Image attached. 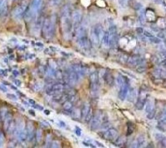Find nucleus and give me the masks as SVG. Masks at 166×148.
<instances>
[{"label":"nucleus","mask_w":166,"mask_h":148,"mask_svg":"<svg viewBox=\"0 0 166 148\" xmlns=\"http://www.w3.org/2000/svg\"><path fill=\"white\" fill-rule=\"evenodd\" d=\"M42 35L46 39H52L55 35V18L54 17H47L43 20L42 27Z\"/></svg>","instance_id":"obj_1"},{"label":"nucleus","mask_w":166,"mask_h":148,"mask_svg":"<svg viewBox=\"0 0 166 148\" xmlns=\"http://www.w3.org/2000/svg\"><path fill=\"white\" fill-rule=\"evenodd\" d=\"M107 116L102 111L98 110L93 114V117L90 122L91 130L92 131H97V129L100 128V125L107 122Z\"/></svg>","instance_id":"obj_2"},{"label":"nucleus","mask_w":166,"mask_h":148,"mask_svg":"<svg viewBox=\"0 0 166 148\" xmlns=\"http://www.w3.org/2000/svg\"><path fill=\"white\" fill-rule=\"evenodd\" d=\"M109 32V45L111 48L116 47L119 44V37L117 33V27L115 25H111L108 29Z\"/></svg>","instance_id":"obj_3"},{"label":"nucleus","mask_w":166,"mask_h":148,"mask_svg":"<svg viewBox=\"0 0 166 148\" xmlns=\"http://www.w3.org/2000/svg\"><path fill=\"white\" fill-rule=\"evenodd\" d=\"M98 135L102 139L109 141H114L119 137L118 131L115 128H109L108 129H106L105 131L100 132H98Z\"/></svg>","instance_id":"obj_4"},{"label":"nucleus","mask_w":166,"mask_h":148,"mask_svg":"<svg viewBox=\"0 0 166 148\" xmlns=\"http://www.w3.org/2000/svg\"><path fill=\"white\" fill-rule=\"evenodd\" d=\"M65 90V85L62 83H52L46 88V93L48 95L53 96L57 93H62Z\"/></svg>","instance_id":"obj_5"},{"label":"nucleus","mask_w":166,"mask_h":148,"mask_svg":"<svg viewBox=\"0 0 166 148\" xmlns=\"http://www.w3.org/2000/svg\"><path fill=\"white\" fill-rule=\"evenodd\" d=\"M28 4L24 3V4H21L20 6L15 7L14 10L13 11V17L15 18V19H17V20H20L22 19L23 16H24V13L27 8H28Z\"/></svg>","instance_id":"obj_6"},{"label":"nucleus","mask_w":166,"mask_h":148,"mask_svg":"<svg viewBox=\"0 0 166 148\" xmlns=\"http://www.w3.org/2000/svg\"><path fill=\"white\" fill-rule=\"evenodd\" d=\"M145 62V60L142 59L139 55H131L128 56V59H127V65H129V66H136L140 65V64H143Z\"/></svg>","instance_id":"obj_7"},{"label":"nucleus","mask_w":166,"mask_h":148,"mask_svg":"<svg viewBox=\"0 0 166 148\" xmlns=\"http://www.w3.org/2000/svg\"><path fill=\"white\" fill-rule=\"evenodd\" d=\"M76 44L78 45L80 48L83 49V50H88V49H90L91 42L90 39L87 37V36H85V37L77 38Z\"/></svg>","instance_id":"obj_8"},{"label":"nucleus","mask_w":166,"mask_h":148,"mask_svg":"<svg viewBox=\"0 0 166 148\" xmlns=\"http://www.w3.org/2000/svg\"><path fill=\"white\" fill-rule=\"evenodd\" d=\"M72 24L75 28H77L80 22L82 20V13L80 10L73 11L72 13Z\"/></svg>","instance_id":"obj_9"},{"label":"nucleus","mask_w":166,"mask_h":148,"mask_svg":"<svg viewBox=\"0 0 166 148\" xmlns=\"http://www.w3.org/2000/svg\"><path fill=\"white\" fill-rule=\"evenodd\" d=\"M90 41L91 42V44L95 46H97L100 44V39L99 35L97 33V30L95 29V28H91V34H90Z\"/></svg>","instance_id":"obj_10"},{"label":"nucleus","mask_w":166,"mask_h":148,"mask_svg":"<svg viewBox=\"0 0 166 148\" xmlns=\"http://www.w3.org/2000/svg\"><path fill=\"white\" fill-rule=\"evenodd\" d=\"M130 83H126V84H124V85H122V86L120 88V91H119V93H118V97H119V99L121 100H124L126 99V96H127V94H128L129 90H130Z\"/></svg>","instance_id":"obj_11"},{"label":"nucleus","mask_w":166,"mask_h":148,"mask_svg":"<svg viewBox=\"0 0 166 148\" xmlns=\"http://www.w3.org/2000/svg\"><path fill=\"white\" fill-rule=\"evenodd\" d=\"M146 144V139L144 135H140L138 138L135 139L134 142L132 143L133 147H143Z\"/></svg>","instance_id":"obj_12"},{"label":"nucleus","mask_w":166,"mask_h":148,"mask_svg":"<svg viewBox=\"0 0 166 148\" xmlns=\"http://www.w3.org/2000/svg\"><path fill=\"white\" fill-rule=\"evenodd\" d=\"M103 78L105 82H106V84H107L108 86L112 87L115 84V78L111 72L107 71V72L104 73Z\"/></svg>","instance_id":"obj_13"},{"label":"nucleus","mask_w":166,"mask_h":148,"mask_svg":"<svg viewBox=\"0 0 166 148\" xmlns=\"http://www.w3.org/2000/svg\"><path fill=\"white\" fill-rule=\"evenodd\" d=\"M42 0H32L29 7L35 13L38 14V12L42 8Z\"/></svg>","instance_id":"obj_14"},{"label":"nucleus","mask_w":166,"mask_h":148,"mask_svg":"<svg viewBox=\"0 0 166 148\" xmlns=\"http://www.w3.org/2000/svg\"><path fill=\"white\" fill-rule=\"evenodd\" d=\"M87 29L85 26H81V27H77L76 28V31H75V37L76 38L81 37H85L87 36Z\"/></svg>","instance_id":"obj_15"},{"label":"nucleus","mask_w":166,"mask_h":148,"mask_svg":"<svg viewBox=\"0 0 166 148\" xmlns=\"http://www.w3.org/2000/svg\"><path fill=\"white\" fill-rule=\"evenodd\" d=\"M145 113L148 114L149 112L151 111L155 110V101L152 99H147L146 102H145Z\"/></svg>","instance_id":"obj_16"},{"label":"nucleus","mask_w":166,"mask_h":148,"mask_svg":"<svg viewBox=\"0 0 166 148\" xmlns=\"http://www.w3.org/2000/svg\"><path fill=\"white\" fill-rule=\"evenodd\" d=\"M137 94H138V92L136 91L135 89L134 88H130L129 90L128 94L126 96V99L128 100L129 102H135V99H137Z\"/></svg>","instance_id":"obj_17"},{"label":"nucleus","mask_w":166,"mask_h":148,"mask_svg":"<svg viewBox=\"0 0 166 148\" xmlns=\"http://www.w3.org/2000/svg\"><path fill=\"white\" fill-rule=\"evenodd\" d=\"M126 143V138L125 137H123V136H121V137H118L114 141H113V144L115 146V147H124V145Z\"/></svg>","instance_id":"obj_18"},{"label":"nucleus","mask_w":166,"mask_h":148,"mask_svg":"<svg viewBox=\"0 0 166 148\" xmlns=\"http://www.w3.org/2000/svg\"><path fill=\"white\" fill-rule=\"evenodd\" d=\"M116 83H117V85L120 88H121L122 85H124V84H126V83H130L129 81V79L127 77H125L123 75H118V76L116 77Z\"/></svg>","instance_id":"obj_19"},{"label":"nucleus","mask_w":166,"mask_h":148,"mask_svg":"<svg viewBox=\"0 0 166 148\" xmlns=\"http://www.w3.org/2000/svg\"><path fill=\"white\" fill-rule=\"evenodd\" d=\"M91 108V105L88 103H84V105L81 108V119H85V117L88 114V112L90 110Z\"/></svg>","instance_id":"obj_20"},{"label":"nucleus","mask_w":166,"mask_h":148,"mask_svg":"<svg viewBox=\"0 0 166 148\" xmlns=\"http://www.w3.org/2000/svg\"><path fill=\"white\" fill-rule=\"evenodd\" d=\"M146 100H147V99H143V98H139V97H137V101H136L135 105V108L138 109V110L143 109V108L145 107Z\"/></svg>","instance_id":"obj_21"},{"label":"nucleus","mask_w":166,"mask_h":148,"mask_svg":"<svg viewBox=\"0 0 166 148\" xmlns=\"http://www.w3.org/2000/svg\"><path fill=\"white\" fill-rule=\"evenodd\" d=\"M24 122L22 119H18V121L16 122V128H15V134L18 135V133L20 132L23 129H24Z\"/></svg>","instance_id":"obj_22"},{"label":"nucleus","mask_w":166,"mask_h":148,"mask_svg":"<svg viewBox=\"0 0 166 148\" xmlns=\"http://www.w3.org/2000/svg\"><path fill=\"white\" fill-rule=\"evenodd\" d=\"M99 79H100L99 73L97 71H94L90 75V84H100Z\"/></svg>","instance_id":"obj_23"},{"label":"nucleus","mask_w":166,"mask_h":148,"mask_svg":"<svg viewBox=\"0 0 166 148\" xmlns=\"http://www.w3.org/2000/svg\"><path fill=\"white\" fill-rule=\"evenodd\" d=\"M17 138H18V140L20 141H22V142L27 141V140H28V132H27V129H26V128L23 129V130L18 133Z\"/></svg>","instance_id":"obj_24"},{"label":"nucleus","mask_w":166,"mask_h":148,"mask_svg":"<svg viewBox=\"0 0 166 148\" xmlns=\"http://www.w3.org/2000/svg\"><path fill=\"white\" fill-rule=\"evenodd\" d=\"M100 42L102 43V45L106 47H107L109 45V32L108 31H105L103 34V37L101 38Z\"/></svg>","instance_id":"obj_25"},{"label":"nucleus","mask_w":166,"mask_h":148,"mask_svg":"<svg viewBox=\"0 0 166 148\" xmlns=\"http://www.w3.org/2000/svg\"><path fill=\"white\" fill-rule=\"evenodd\" d=\"M62 108H63V109L66 111V112L72 111V108H73V103H72L70 100H66V101L63 103Z\"/></svg>","instance_id":"obj_26"},{"label":"nucleus","mask_w":166,"mask_h":148,"mask_svg":"<svg viewBox=\"0 0 166 148\" xmlns=\"http://www.w3.org/2000/svg\"><path fill=\"white\" fill-rule=\"evenodd\" d=\"M135 129V123H133L132 122H128L127 123V133L126 136H130L131 135Z\"/></svg>","instance_id":"obj_27"},{"label":"nucleus","mask_w":166,"mask_h":148,"mask_svg":"<svg viewBox=\"0 0 166 148\" xmlns=\"http://www.w3.org/2000/svg\"><path fill=\"white\" fill-rule=\"evenodd\" d=\"M42 138H43V135H42V131L41 129H38L37 132H35V139H36V141L37 143H41L42 141Z\"/></svg>","instance_id":"obj_28"},{"label":"nucleus","mask_w":166,"mask_h":148,"mask_svg":"<svg viewBox=\"0 0 166 148\" xmlns=\"http://www.w3.org/2000/svg\"><path fill=\"white\" fill-rule=\"evenodd\" d=\"M8 108L6 107H3L1 108V109H0V119L2 121L5 120V118L7 117L8 114Z\"/></svg>","instance_id":"obj_29"},{"label":"nucleus","mask_w":166,"mask_h":148,"mask_svg":"<svg viewBox=\"0 0 166 148\" xmlns=\"http://www.w3.org/2000/svg\"><path fill=\"white\" fill-rule=\"evenodd\" d=\"M7 9H8V3H7V0H4V2H3V4L1 5V7H0V17L1 16H4L7 13Z\"/></svg>","instance_id":"obj_30"},{"label":"nucleus","mask_w":166,"mask_h":148,"mask_svg":"<svg viewBox=\"0 0 166 148\" xmlns=\"http://www.w3.org/2000/svg\"><path fill=\"white\" fill-rule=\"evenodd\" d=\"M71 114L74 119H79V118H81V110L79 109H76V110L71 111Z\"/></svg>","instance_id":"obj_31"},{"label":"nucleus","mask_w":166,"mask_h":148,"mask_svg":"<svg viewBox=\"0 0 166 148\" xmlns=\"http://www.w3.org/2000/svg\"><path fill=\"white\" fill-rule=\"evenodd\" d=\"M146 70H147V67L145 66V64H140V65H139L136 67V71L138 73H144L146 71Z\"/></svg>","instance_id":"obj_32"},{"label":"nucleus","mask_w":166,"mask_h":148,"mask_svg":"<svg viewBox=\"0 0 166 148\" xmlns=\"http://www.w3.org/2000/svg\"><path fill=\"white\" fill-rule=\"evenodd\" d=\"M92 117H93V113H92V108H91L90 110H89V112H88V114H87V115L86 116V117H85V122L86 123H90L91 120V118H92Z\"/></svg>","instance_id":"obj_33"},{"label":"nucleus","mask_w":166,"mask_h":148,"mask_svg":"<svg viewBox=\"0 0 166 148\" xmlns=\"http://www.w3.org/2000/svg\"><path fill=\"white\" fill-rule=\"evenodd\" d=\"M117 1L118 4H119V5H120L121 7H124H124H126L128 6V0H117Z\"/></svg>","instance_id":"obj_34"},{"label":"nucleus","mask_w":166,"mask_h":148,"mask_svg":"<svg viewBox=\"0 0 166 148\" xmlns=\"http://www.w3.org/2000/svg\"><path fill=\"white\" fill-rule=\"evenodd\" d=\"M52 137L51 135H48V137L46 138V147H51L52 146Z\"/></svg>","instance_id":"obj_35"},{"label":"nucleus","mask_w":166,"mask_h":148,"mask_svg":"<svg viewBox=\"0 0 166 148\" xmlns=\"http://www.w3.org/2000/svg\"><path fill=\"white\" fill-rule=\"evenodd\" d=\"M40 126H41L42 128H48L50 127V123H49L48 121L43 120L40 122Z\"/></svg>","instance_id":"obj_36"},{"label":"nucleus","mask_w":166,"mask_h":148,"mask_svg":"<svg viewBox=\"0 0 166 148\" xmlns=\"http://www.w3.org/2000/svg\"><path fill=\"white\" fill-rule=\"evenodd\" d=\"M152 2H154L155 4H158V5L166 7V3L164 0H152Z\"/></svg>","instance_id":"obj_37"},{"label":"nucleus","mask_w":166,"mask_h":148,"mask_svg":"<svg viewBox=\"0 0 166 148\" xmlns=\"http://www.w3.org/2000/svg\"><path fill=\"white\" fill-rule=\"evenodd\" d=\"M33 88H34L35 91H39L42 88V83L41 82H37L33 85Z\"/></svg>","instance_id":"obj_38"},{"label":"nucleus","mask_w":166,"mask_h":148,"mask_svg":"<svg viewBox=\"0 0 166 148\" xmlns=\"http://www.w3.org/2000/svg\"><path fill=\"white\" fill-rule=\"evenodd\" d=\"M149 40L153 43H155V44H159L161 42V40L159 39V37H153L149 38Z\"/></svg>","instance_id":"obj_39"},{"label":"nucleus","mask_w":166,"mask_h":148,"mask_svg":"<svg viewBox=\"0 0 166 148\" xmlns=\"http://www.w3.org/2000/svg\"><path fill=\"white\" fill-rule=\"evenodd\" d=\"M7 97L8 99L13 100V101H17L18 99H17V96H16L15 94H13V93H8Z\"/></svg>","instance_id":"obj_40"},{"label":"nucleus","mask_w":166,"mask_h":148,"mask_svg":"<svg viewBox=\"0 0 166 148\" xmlns=\"http://www.w3.org/2000/svg\"><path fill=\"white\" fill-rule=\"evenodd\" d=\"M146 114H147V118L148 119H152L155 117V110L151 111V112H149V113Z\"/></svg>","instance_id":"obj_41"},{"label":"nucleus","mask_w":166,"mask_h":148,"mask_svg":"<svg viewBox=\"0 0 166 148\" xmlns=\"http://www.w3.org/2000/svg\"><path fill=\"white\" fill-rule=\"evenodd\" d=\"M61 143H60V141H53L52 142V146H51V147H60L61 146Z\"/></svg>","instance_id":"obj_42"},{"label":"nucleus","mask_w":166,"mask_h":148,"mask_svg":"<svg viewBox=\"0 0 166 148\" xmlns=\"http://www.w3.org/2000/svg\"><path fill=\"white\" fill-rule=\"evenodd\" d=\"M50 3L53 5V6H58L61 4V0H50Z\"/></svg>","instance_id":"obj_43"},{"label":"nucleus","mask_w":166,"mask_h":148,"mask_svg":"<svg viewBox=\"0 0 166 148\" xmlns=\"http://www.w3.org/2000/svg\"><path fill=\"white\" fill-rule=\"evenodd\" d=\"M75 133H76V136L80 137L81 135V129L79 128V127H76L75 128Z\"/></svg>","instance_id":"obj_44"},{"label":"nucleus","mask_w":166,"mask_h":148,"mask_svg":"<svg viewBox=\"0 0 166 148\" xmlns=\"http://www.w3.org/2000/svg\"><path fill=\"white\" fill-rule=\"evenodd\" d=\"M143 34L145 35V37L148 38H150V37H155V36H154L152 33H150V32H149L148 31H144V33H143Z\"/></svg>","instance_id":"obj_45"},{"label":"nucleus","mask_w":166,"mask_h":148,"mask_svg":"<svg viewBox=\"0 0 166 148\" xmlns=\"http://www.w3.org/2000/svg\"><path fill=\"white\" fill-rule=\"evenodd\" d=\"M4 134L0 132V147L3 146V144H4Z\"/></svg>","instance_id":"obj_46"},{"label":"nucleus","mask_w":166,"mask_h":148,"mask_svg":"<svg viewBox=\"0 0 166 148\" xmlns=\"http://www.w3.org/2000/svg\"><path fill=\"white\" fill-rule=\"evenodd\" d=\"M58 124H59V126H60L61 128H66V123H65V122H63V121H62V120L59 121Z\"/></svg>","instance_id":"obj_47"},{"label":"nucleus","mask_w":166,"mask_h":148,"mask_svg":"<svg viewBox=\"0 0 166 148\" xmlns=\"http://www.w3.org/2000/svg\"><path fill=\"white\" fill-rule=\"evenodd\" d=\"M144 29H143V28H136V29H135V31L138 33V34H143L144 33Z\"/></svg>","instance_id":"obj_48"},{"label":"nucleus","mask_w":166,"mask_h":148,"mask_svg":"<svg viewBox=\"0 0 166 148\" xmlns=\"http://www.w3.org/2000/svg\"><path fill=\"white\" fill-rule=\"evenodd\" d=\"M161 79H166V70H161V73H160V77Z\"/></svg>","instance_id":"obj_49"},{"label":"nucleus","mask_w":166,"mask_h":148,"mask_svg":"<svg viewBox=\"0 0 166 148\" xmlns=\"http://www.w3.org/2000/svg\"><path fill=\"white\" fill-rule=\"evenodd\" d=\"M32 107L34 108H37L38 110H44L43 107H42L41 105H39V104H34V105H32Z\"/></svg>","instance_id":"obj_50"},{"label":"nucleus","mask_w":166,"mask_h":148,"mask_svg":"<svg viewBox=\"0 0 166 148\" xmlns=\"http://www.w3.org/2000/svg\"><path fill=\"white\" fill-rule=\"evenodd\" d=\"M14 84H16V86L20 87L21 85H22V82H21L20 80H18V79H14Z\"/></svg>","instance_id":"obj_51"},{"label":"nucleus","mask_w":166,"mask_h":148,"mask_svg":"<svg viewBox=\"0 0 166 148\" xmlns=\"http://www.w3.org/2000/svg\"><path fill=\"white\" fill-rule=\"evenodd\" d=\"M160 66H163L164 68H165L166 69V59H164V61H163L160 63Z\"/></svg>","instance_id":"obj_52"},{"label":"nucleus","mask_w":166,"mask_h":148,"mask_svg":"<svg viewBox=\"0 0 166 148\" xmlns=\"http://www.w3.org/2000/svg\"><path fill=\"white\" fill-rule=\"evenodd\" d=\"M13 75H14L15 77H17V76L19 75V72H18L17 70H14V71H13Z\"/></svg>","instance_id":"obj_53"},{"label":"nucleus","mask_w":166,"mask_h":148,"mask_svg":"<svg viewBox=\"0 0 166 148\" xmlns=\"http://www.w3.org/2000/svg\"><path fill=\"white\" fill-rule=\"evenodd\" d=\"M28 103H30V105H32H32H34V104H36V102H35L34 100L31 99L28 100Z\"/></svg>","instance_id":"obj_54"},{"label":"nucleus","mask_w":166,"mask_h":148,"mask_svg":"<svg viewBox=\"0 0 166 148\" xmlns=\"http://www.w3.org/2000/svg\"><path fill=\"white\" fill-rule=\"evenodd\" d=\"M0 90H2L3 92H7V88L5 86H2V85H0Z\"/></svg>","instance_id":"obj_55"},{"label":"nucleus","mask_w":166,"mask_h":148,"mask_svg":"<svg viewBox=\"0 0 166 148\" xmlns=\"http://www.w3.org/2000/svg\"><path fill=\"white\" fill-rule=\"evenodd\" d=\"M28 113H29V114H31L32 116H35V115H36V114H35V113H34V111L33 110H29L28 111Z\"/></svg>","instance_id":"obj_56"},{"label":"nucleus","mask_w":166,"mask_h":148,"mask_svg":"<svg viewBox=\"0 0 166 148\" xmlns=\"http://www.w3.org/2000/svg\"><path fill=\"white\" fill-rule=\"evenodd\" d=\"M36 46H39V47H42V46H43V44H42V43H40V42H37V43H36Z\"/></svg>","instance_id":"obj_57"},{"label":"nucleus","mask_w":166,"mask_h":148,"mask_svg":"<svg viewBox=\"0 0 166 148\" xmlns=\"http://www.w3.org/2000/svg\"><path fill=\"white\" fill-rule=\"evenodd\" d=\"M17 94H18V95H20V96H22V97H25L24 94H23V93H21L20 91H18V90H17Z\"/></svg>","instance_id":"obj_58"},{"label":"nucleus","mask_w":166,"mask_h":148,"mask_svg":"<svg viewBox=\"0 0 166 148\" xmlns=\"http://www.w3.org/2000/svg\"><path fill=\"white\" fill-rule=\"evenodd\" d=\"M43 112H44V114H45L46 115H49V114H50V111L47 110V109H45V110H43Z\"/></svg>","instance_id":"obj_59"},{"label":"nucleus","mask_w":166,"mask_h":148,"mask_svg":"<svg viewBox=\"0 0 166 148\" xmlns=\"http://www.w3.org/2000/svg\"><path fill=\"white\" fill-rule=\"evenodd\" d=\"M22 102H23V103H24V104H25V105H26V106H29V104H30V103H27V102H26V101H24V100H23Z\"/></svg>","instance_id":"obj_60"},{"label":"nucleus","mask_w":166,"mask_h":148,"mask_svg":"<svg viewBox=\"0 0 166 148\" xmlns=\"http://www.w3.org/2000/svg\"><path fill=\"white\" fill-rule=\"evenodd\" d=\"M4 0H0V7H1V5L3 4V2H4Z\"/></svg>","instance_id":"obj_61"},{"label":"nucleus","mask_w":166,"mask_h":148,"mask_svg":"<svg viewBox=\"0 0 166 148\" xmlns=\"http://www.w3.org/2000/svg\"><path fill=\"white\" fill-rule=\"evenodd\" d=\"M164 46H166V39H165V40H164Z\"/></svg>","instance_id":"obj_62"},{"label":"nucleus","mask_w":166,"mask_h":148,"mask_svg":"<svg viewBox=\"0 0 166 148\" xmlns=\"http://www.w3.org/2000/svg\"><path fill=\"white\" fill-rule=\"evenodd\" d=\"M17 1H18V0H14V2H17Z\"/></svg>","instance_id":"obj_63"}]
</instances>
